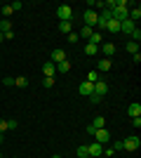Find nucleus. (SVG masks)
<instances>
[{"label": "nucleus", "instance_id": "nucleus-1", "mask_svg": "<svg viewBox=\"0 0 141 158\" xmlns=\"http://www.w3.org/2000/svg\"><path fill=\"white\" fill-rule=\"evenodd\" d=\"M57 17H59V21H73V7L71 5L57 7Z\"/></svg>", "mask_w": 141, "mask_h": 158}, {"label": "nucleus", "instance_id": "nucleus-2", "mask_svg": "<svg viewBox=\"0 0 141 158\" xmlns=\"http://www.w3.org/2000/svg\"><path fill=\"white\" fill-rule=\"evenodd\" d=\"M139 146H141L139 137H127L125 142H122V149H125V151H139Z\"/></svg>", "mask_w": 141, "mask_h": 158}, {"label": "nucleus", "instance_id": "nucleus-3", "mask_svg": "<svg viewBox=\"0 0 141 158\" xmlns=\"http://www.w3.org/2000/svg\"><path fill=\"white\" fill-rule=\"evenodd\" d=\"M92 137L96 139L99 144H106L108 139H111V132H108L106 127H99V130H94V135H92Z\"/></svg>", "mask_w": 141, "mask_h": 158}, {"label": "nucleus", "instance_id": "nucleus-4", "mask_svg": "<svg viewBox=\"0 0 141 158\" xmlns=\"http://www.w3.org/2000/svg\"><path fill=\"white\" fill-rule=\"evenodd\" d=\"M82 19H85V24H87L89 28H94V26H96V19H99V14L94 12V10H87V12L82 14Z\"/></svg>", "mask_w": 141, "mask_h": 158}, {"label": "nucleus", "instance_id": "nucleus-5", "mask_svg": "<svg viewBox=\"0 0 141 158\" xmlns=\"http://www.w3.org/2000/svg\"><path fill=\"white\" fill-rule=\"evenodd\" d=\"M87 153H89V158H96V156H101V153H104V146H101L99 142L87 144Z\"/></svg>", "mask_w": 141, "mask_h": 158}, {"label": "nucleus", "instance_id": "nucleus-6", "mask_svg": "<svg viewBox=\"0 0 141 158\" xmlns=\"http://www.w3.org/2000/svg\"><path fill=\"white\" fill-rule=\"evenodd\" d=\"M108 19H113V17H111V10H104V12L99 14V19H96V26H99V31L101 28H106V21Z\"/></svg>", "mask_w": 141, "mask_h": 158}, {"label": "nucleus", "instance_id": "nucleus-7", "mask_svg": "<svg viewBox=\"0 0 141 158\" xmlns=\"http://www.w3.org/2000/svg\"><path fill=\"white\" fill-rule=\"evenodd\" d=\"M127 113H129V118H139V116H141V104H139V102L129 104L127 106Z\"/></svg>", "mask_w": 141, "mask_h": 158}, {"label": "nucleus", "instance_id": "nucleus-8", "mask_svg": "<svg viewBox=\"0 0 141 158\" xmlns=\"http://www.w3.org/2000/svg\"><path fill=\"white\" fill-rule=\"evenodd\" d=\"M106 92H108V83H104V80H99V83H94V94H99V97H104Z\"/></svg>", "mask_w": 141, "mask_h": 158}, {"label": "nucleus", "instance_id": "nucleus-9", "mask_svg": "<svg viewBox=\"0 0 141 158\" xmlns=\"http://www.w3.org/2000/svg\"><path fill=\"white\" fill-rule=\"evenodd\" d=\"M66 61V52L64 50H52V64H61Z\"/></svg>", "mask_w": 141, "mask_h": 158}, {"label": "nucleus", "instance_id": "nucleus-10", "mask_svg": "<svg viewBox=\"0 0 141 158\" xmlns=\"http://www.w3.org/2000/svg\"><path fill=\"white\" fill-rule=\"evenodd\" d=\"M80 94H82V97L94 94V85H92V83H87V80H85V83H80Z\"/></svg>", "mask_w": 141, "mask_h": 158}, {"label": "nucleus", "instance_id": "nucleus-11", "mask_svg": "<svg viewBox=\"0 0 141 158\" xmlns=\"http://www.w3.org/2000/svg\"><path fill=\"white\" fill-rule=\"evenodd\" d=\"M101 50H104V54H106V59H111L115 54V45L113 43H101Z\"/></svg>", "mask_w": 141, "mask_h": 158}, {"label": "nucleus", "instance_id": "nucleus-12", "mask_svg": "<svg viewBox=\"0 0 141 158\" xmlns=\"http://www.w3.org/2000/svg\"><path fill=\"white\" fill-rule=\"evenodd\" d=\"M42 73H45V78H54V76H57V66L49 61V64L42 66Z\"/></svg>", "mask_w": 141, "mask_h": 158}, {"label": "nucleus", "instance_id": "nucleus-13", "mask_svg": "<svg viewBox=\"0 0 141 158\" xmlns=\"http://www.w3.org/2000/svg\"><path fill=\"white\" fill-rule=\"evenodd\" d=\"M134 28H136V24H134V21H129V19L120 21V31H125V33H127V35H129V33H132V31H134Z\"/></svg>", "mask_w": 141, "mask_h": 158}, {"label": "nucleus", "instance_id": "nucleus-14", "mask_svg": "<svg viewBox=\"0 0 141 158\" xmlns=\"http://www.w3.org/2000/svg\"><path fill=\"white\" fill-rule=\"evenodd\" d=\"M106 31L118 33V31H120V21H118V19H108V21H106Z\"/></svg>", "mask_w": 141, "mask_h": 158}, {"label": "nucleus", "instance_id": "nucleus-15", "mask_svg": "<svg viewBox=\"0 0 141 158\" xmlns=\"http://www.w3.org/2000/svg\"><path fill=\"white\" fill-rule=\"evenodd\" d=\"M71 28H73V21H59V31L64 33V35H68Z\"/></svg>", "mask_w": 141, "mask_h": 158}, {"label": "nucleus", "instance_id": "nucleus-16", "mask_svg": "<svg viewBox=\"0 0 141 158\" xmlns=\"http://www.w3.org/2000/svg\"><path fill=\"white\" fill-rule=\"evenodd\" d=\"M111 66H113V61L104 57V59L99 61V71H101V73H106V71H111Z\"/></svg>", "mask_w": 141, "mask_h": 158}, {"label": "nucleus", "instance_id": "nucleus-17", "mask_svg": "<svg viewBox=\"0 0 141 158\" xmlns=\"http://www.w3.org/2000/svg\"><path fill=\"white\" fill-rule=\"evenodd\" d=\"M54 66H57V73H68V71H71V61H61V64H54Z\"/></svg>", "mask_w": 141, "mask_h": 158}, {"label": "nucleus", "instance_id": "nucleus-18", "mask_svg": "<svg viewBox=\"0 0 141 158\" xmlns=\"http://www.w3.org/2000/svg\"><path fill=\"white\" fill-rule=\"evenodd\" d=\"M10 31H12V21H10V19H2V21H0V33L5 35V33H10Z\"/></svg>", "mask_w": 141, "mask_h": 158}, {"label": "nucleus", "instance_id": "nucleus-19", "mask_svg": "<svg viewBox=\"0 0 141 158\" xmlns=\"http://www.w3.org/2000/svg\"><path fill=\"white\" fill-rule=\"evenodd\" d=\"M89 125L94 127V130H99V127H106V118H101V116H96V118L89 123Z\"/></svg>", "mask_w": 141, "mask_h": 158}, {"label": "nucleus", "instance_id": "nucleus-20", "mask_svg": "<svg viewBox=\"0 0 141 158\" xmlns=\"http://www.w3.org/2000/svg\"><path fill=\"white\" fill-rule=\"evenodd\" d=\"M89 43H92V45H96V47H99V45H101V31H94L92 35H89Z\"/></svg>", "mask_w": 141, "mask_h": 158}, {"label": "nucleus", "instance_id": "nucleus-21", "mask_svg": "<svg viewBox=\"0 0 141 158\" xmlns=\"http://www.w3.org/2000/svg\"><path fill=\"white\" fill-rule=\"evenodd\" d=\"M96 52H99V47H96V45H92V43H87V45H85V54H87V57H94Z\"/></svg>", "mask_w": 141, "mask_h": 158}, {"label": "nucleus", "instance_id": "nucleus-22", "mask_svg": "<svg viewBox=\"0 0 141 158\" xmlns=\"http://www.w3.org/2000/svg\"><path fill=\"white\" fill-rule=\"evenodd\" d=\"M14 85L17 87H28V78L26 76H19V78H14Z\"/></svg>", "mask_w": 141, "mask_h": 158}, {"label": "nucleus", "instance_id": "nucleus-23", "mask_svg": "<svg viewBox=\"0 0 141 158\" xmlns=\"http://www.w3.org/2000/svg\"><path fill=\"white\" fill-rule=\"evenodd\" d=\"M99 80H101L99 78V71H89L87 73V83H92V85H94V83H99Z\"/></svg>", "mask_w": 141, "mask_h": 158}, {"label": "nucleus", "instance_id": "nucleus-24", "mask_svg": "<svg viewBox=\"0 0 141 158\" xmlns=\"http://www.w3.org/2000/svg\"><path fill=\"white\" fill-rule=\"evenodd\" d=\"M92 33H94V28H89V26H82L78 35H80V38H87V40H89V35H92Z\"/></svg>", "mask_w": 141, "mask_h": 158}, {"label": "nucleus", "instance_id": "nucleus-25", "mask_svg": "<svg viewBox=\"0 0 141 158\" xmlns=\"http://www.w3.org/2000/svg\"><path fill=\"white\" fill-rule=\"evenodd\" d=\"M125 47H127V52H132V54H136V52H139V43H134V40H129V43H127Z\"/></svg>", "mask_w": 141, "mask_h": 158}, {"label": "nucleus", "instance_id": "nucleus-26", "mask_svg": "<svg viewBox=\"0 0 141 158\" xmlns=\"http://www.w3.org/2000/svg\"><path fill=\"white\" fill-rule=\"evenodd\" d=\"M78 158H89V153H87V144L78 146Z\"/></svg>", "mask_w": 141, "mask_h": 158}, {"label": "nucleus", "instance_id": "nucleus-27", "mask_svg": "<svg viewBox=\"0 0 141 158\" xmlns=\"http://www.w3.org/2000/svg\"><path fill=\"white\" fill-rule=\"evenodd\" d=\"M129 35H132V40H134V43H139V40H141V31H139V26H136L134 31L129 33Z\"/></svg>", "mask_w": 141, "mask_h": 158}, {"label": "nucleus", "instance_id": "nucleus-28", "mask_svg": "<svg viewBox=\"0 0 141 158\" xmlns=\"http://www.w3.org/2000/svg\"><path fill=\"white\" fill-rule=\"evenodd\" d=\"M0 12H2V19H7V17L12 14V7H10V5H5L2 10H0Z\"/></svg>", "mask_w": 141, "mask_h": 158}, {"label": "nucleus", "instance_id": "nucleus-29", "mask_svg": "<svg viewBox=\"0 0 141 158\" xmlns=\"http://www.w3.org/2000/svg\"><path fill=\"white\" fill-rule=\"evenodd\" d=\"M10 7H12V12H19V10H24V5H21L19 0H14V2H12Z\"/></svg>", "mask_w": 141, "mask_h": 158}, {"label": "nucleus", "instance_id": "nucleus-30", "mask_svg": "<svg viewBox=\"0 0 141 158\" xmlns=\"http://www.w3.org/2000/svg\"><path fill=\"white\" fill-rule=\"evenodd\" d=\"M78 40H80V35H78V33H68V43H78Z\"/></svg>", "mask_w": 141, "mask_h": 158}, {"label": "nucleus", "instance_id": "nucleus-31", "mask_svg": "<svg viewBox=\"0 0 141 158\" xmlns=\"http://www.w3.org/2000/svg\"><path fill=\"white\" fill-rule=\"evenodd\" d=\"M17 127H19L17 120H7V130H17Z\"/></svg>", "mask_w": 141, "mask_h": 158}, {"label": "nucleus", "instance_id": "nucleus-32", "mask_svg": "<svg viewBox=\"0 0 141 158\" xmlns=\"http://www.w3.org/2000/svg\"><path fill=\"white\" fill-rule=\"evenodd\" d=\"M5 132H7V120L0 118V135H5Z\"/></svg>", "mask_w": 141, "mask_h": 158}, {"label": "nucleus", "instance_id": "nucleus-33", "mask_svg": "<svg viewBox=\"0 0 141 158\" xmlns=\"http://www.w3.org/2000/svg\"><path fill=\"white\" fill-rule=\"evenodd\" d=\"M54 83H57V80H54V78H45V80H42V85H45V87H52Z\"/></svg>", "mask_w": 141, "mask_h": 158}, {"label": "nucleus", "instance_id": "nucleus-34", "mask_svg": "<svg viewBox=\"0 0 141 158\" xmlns=\"http://www.w3.org/2000/svg\"><path fill=\"white\" fill-rule=\"evenodd\" d=\"M89 102H92V104H99L101 97H99V94H89Z\"/></svg>", "mask_w": 141, "mask_h": 158}, {"label": "nucleus", "instance_id": "nucleus-35", "mask_svg": "<svg viewBox=\"0 0 141 158\" xmlns=\"http://www.w3.org/2000/svg\"><path fill=\"white\" fill-rule=\"evenodd\" d=\"M111 149H113V151H122V142H115V144L111 146Z\"/></svg>", "mask_w": 141, "mask_h": 158}, {"label": "nucleus", "instance_id": "nucleus-36", "mask_svg": "<svg viewBox=\"0 0 141 158\" xmlns=\"http://www.w3.org/2000/svg\"><path fill=\"white\" fill-rule=\"evenodd\" d=\"M2 83H5V87H10V85H14V78H7V76H5V80H2Z\"/></svg>", "mask_w": 141, "mask_h": 158}, {"label": "nucleus", "instance_id": "nucleus-37", "mask_svg": "<svg viewBox=\"0 0 141 158\" xmlns=\"http://www.w3.org/2000/svg\"><path fill=\"white\" fill-rule=\"evenodd\" d=\"M132 125H134V127H141V116H139V118H132Z\"/></svg>", "mask_w": 141, "mask_h": 158}, {"label": "nucleus", "instance_id": "nucleus-38", "mask_svg": "<svg viewBox=\"0 0 141 158\" xmlns=\"http://www.w3.org/2000/svg\"><path fill=\"white\" fill-rule=\"evenodd\" d=\"M132 59H134V64H141V54H139V52L132 54Z\"/></svg>", "mask_w": 141, "mask_h": 158}, {"label": "nucleus", "instance_id": "nucleus-39", "mask_svg": "<svg viewBox=\"0 0 141 158\" xmlns=\"http://www.w3.org/2000/svg\"><path fill=\"white\" fill-rule=\"evenodd\" d=\"M2 142H5V135H0V144H2Z\"/></svg>", "mask_w": 141, "mask_h": 158}, {"label": "nucleus", "instance_id": "nucleus-40", "mask_svg": "<svg viewBox=\"0 0 141 158\" xmlns=\"http://www.w3.org/2000/svg\"><path fill=\"white\" fill-rule=\"evenodd\" d=\"M2 40H5V35H2V33H0V43H2Z\"/></svg>", "mask_w": 141, "mask_h": 158}, {"label": "nucleus", "instance_id": "nucleus-41", "mask_svg": "<svg viewBox=\"0 0 141 158\" xmlns=\"http://www.w3.org/2000/svg\"><path fill=\"white\" fill-rule=\"evenodd\" d=\"M2 158H5V156H2Z\"/></svg>", "mask_w": 141, "mask_h": 158}]
</instances>
